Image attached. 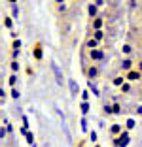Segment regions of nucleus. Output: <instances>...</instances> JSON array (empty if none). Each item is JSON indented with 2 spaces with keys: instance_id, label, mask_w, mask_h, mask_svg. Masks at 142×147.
I'll return each instance as SVG.
<instances>
[{
  "instance_id": "obj_1",
  "label": "nucleus",
  "mask_w": 142,
  "mask_h": 147,
  "mask_svg": "<svg viewBox=\"0 0 142 147\" xmlns=\"http://www.w3.org/2000/svg\"><path fill=\"white\" fill-rule=\"evenodd\" d=\"M129 143H131V138H129V132H127V130H123V132L114 140V145L116 147H127Z\"/></svg>"
},
{
  "instance_id": "obj_2",
  "label": "nucleus",
  "mask_w": 142,
  "mask_h": 147,
  "mask_svg": "<svg viewBox=\"0 0 142 147\" xmlns=\"http://www.w3.org/2000/svg\"><path fill=\"white\" fill-rule=\"evenodd\" d=\"M51 72H53V76H55V83L57 85H65V76H63V72H61L59 64H57L55 61H51Z\"/></svg>"
},
{
  "instance_id": "obj_3",
  "label": "nucleus",
  "mask_w": 142,
  "mask_h": 147,
  "mask_svg": "<svg viewBox=\"0 0 142 147\" xmlns=\"http://www.w3.org/2000/svg\"><path fill=\"white\" fill-rule=\"evenodd\" d=\"M68 91H70V96H72V98H78V94H82L80 85H78L76 79H68Z\"/></svg>"
},
{
  "instance_id": "obj_4",
  "label": "nucleus",
  "mask_w": 142,
  "mask_h": 147,
  "mask_svg": "<svg viewBox=\"0 0 142 147\" xmlns=\"http://www.w3.org/2000/svg\"><path fill=\"white\" fill-rule=\"evenodd\" d=\"M125 78H127V81H140L142 78V72H138V70H129V72L125 74Z\"/></svg>"
},
{
  "instance_id": "obj_5",
  "label": "nucleus",
  "mask_w": 142,
  "mask_h": 147,
  "mask_svg": "<svg viewBox=\"0 0 142 147\" xmlns=\"http://www.w3.org/2000/svg\"><path fill=\"white\" fill-rule=\"evenodd\" d=\"M89 57H91V61H104V51L102 49H89Z\"/></svg>"
},
{
  "instance_id": "obj_6",
  "label": "nucleus",
  "mask_w": 142,
  "mask_h": 147,
  "mask_svg": "<svg viewBox=\"0 0 142 147\" xmlns=\"http://www.w3.org/2000/svg\"><path fill=\"white\" fill-rule=\"evenodd\" d=\"M87 89L93 92V96H100V89H99V85L95 83V79H87Z\"/></svg>"
},
{
  "instance_id": "obj_7",
  "label": "nucleus",
  "mask_w": 142,
  "mask_h": 147,
  "mask_svg": "<svg viewBox=\"0 0 142 147\" xmlns=\"http://www.w3.org/2000/svg\"><path fill=\"white\" fill-rule=\"evenodd\" d=\"M99 72H100V70H99V66H89V68H87L85 70V74H87V78H89V79H97V78H99Z\"/></svg>"
},
{
  "instance_id": "obj_8",
  "label": "nucleus",
  "mask_w": 142,
  "mask_h": 147,
  "mask_svg": "<svg viewBox=\"0 0 142 147\" xmlns=\"http://www.w3.org/2000/svg\"><path fill=\"white\" fill-rule=\"evenodd\" d=\"M121 70H123V72L133 70V61H131V59H123V61H121Z\"/></svg>"
},
{
  "instance_id": "obj_9",
  "label": "nucleus",
  "mask_w": 142,
  "mask_h": 147,
  "mask_svg": "<svg viewBox=\"0 0 142 147\" xmlns=\"http://www.w3.org/2000/svg\"><path fill=\"white\" fill-rule=\"evenodd\" d=\"M87 13H89V17H97V13H99V6L97 4H89L87 6Z\"/></svg>"
},
{
  "instance_id": "obj_10",
  "label": "nucleus",
  "mask_w": 142,
  "mask_h": 147,
  "mask_svg": "<svg viewBox=\"0 0 142 147\" xmlns=\"http://www.w3.org/2000/svg\"><path fill=\"white\" fill-rule=\"evenodd\" d=\"M80 109H82V115H87V113H89V100H82V102H80Z\"/></svg>"
},
{
  "instance_id": "obj_11",
  "label": "nucleus",
  "mask_w": 142,
  "mask_h": 147,
  "mask_svg": "<svg viewBox=\"0 0 142 147\" xmlns=\"http://www.w3.org/2000/svg\"><path fill=\"white\" fill-rule=\"evenodd\" d=\"M121 132H123V125H112V126H110V134L119 136Z\"/></svg>"
},
{
  "instance_id": "obj_12",
  "label": "nucleus",
  "mask_w": 142,
  "mask_h": 147,
  "mask_svg": "<svg viewBox=\"0 0 142 147\" xmlns=\"http://www.w3.org/2000/svg\"><path fill=\"white\" fill-rule=\"evenodd\" d=\"M61 126H63V132H65V136H66V142L72 143V134H70V130H68V126H66V123H61Z\"/></svg>"
},
{
  "instance_id": "obj_13",
  "label": "nucleus",
  "mask_w": 142,
  "mask_h": 147,
  "mask_svg": "<svg viewBox=\"0 0 142 147\" xmlns=\"http://www.w3.org/2000/svg\"><path fill=\"white\" fill-rule=\"evenodd\" d=\"M80 128H82V132H89V123H87L85 115L82 117V121H80Z\"/></svg>"
},
{
  "instance_id": "obj_14",
  "label": "nucleus",
  "mask_w": 142,
  "mask_h": 147,
  "mask_svg": "<svg viewBox=\"0 0 142 147\" xmlns=\"http://www.w3.org/2000/svg\"><path fill=\"white\" fill-rule=\"evenodd\" d=\"M134 126H137V121H134L133 117H129V119L125 121V128H127V130H133Z\"/></svg>"
},
{
  "instance_id": "obj_15",
  "label": "nucleus",
  "mask_w": 142,
  "mask_h": 147,
  "mask_svg": "<svg viewBox=\"0 0 142 147\" xmlns=\"http://www.w3.org/2000/svg\"><path fill=\"white\" fill-rule=\"evenodd\" d=\"M131 91H133V89H131V81H125L123 85H121V92H125V94H129Z\"/></svg>"
},
{
  "instance_id": "obj_16",
  "label": "nucleus",
  "mask_w": 142,
  "mask_h": 147,
  "mask_svg": "<svg viewBox=\"0 0 142 147\" xmlns=\"http://www.w3.org/2000/svg\"><path fill=\"white\" fill-rule=\"evenodd\" d=\"M93 28H95V30H100V28H102V19L95 17V21H93Z\"/></svg>"
},
{
  "instance_id": "obj_17",
  "label": "nucleus",
  "mask_w": 142,
  "mask_h": 147,
  "mask_svg": "<svg viewBox=\"0 0 142 147\" xmlns=\"http://www.w3.org/2000/svg\"><path fill=\"white\" fill-rule=\"evenodd\" d=\"M87 47H89V49H97V47H99V40L91 38L89 42H87Z\"/></svg>"
},
{
  "instance_id": "obj_18",
  "label": "nucleus",
  "mask_w": 142,
  "mask_h": 147,
  "mask_svg": "<svg viewBox=\"0 0 142 147\" xmlns=\"http://www.w3.org/2000/svg\"><path fill=\"white\" fill-rule=\"evenodd\" d=\"M121 53H123V55H131V53H133V47H131L129 43H123V47H121Z\"/></svg>"
},
{
  "instance_id": "obj_19",
  "label": "nucleus",
  "mask_w": 142,
  "mask_h": 147,
  "mask_svg": "<svg viewBox=\"0 0 142 147\" xmlns=\"http://www.w3.org/2000/svg\"><path fill=\"white\" fill-rule=\"evenodd\" d=\"M125 81H127V78H121V76H119V78H114V85H116V87H121Z\"/></svg>"
},
{
  "instance_id": "obj_20",
  "label": "nucleus",
  "mask_w": 142,
  "mask_h": 147,
  "mask_svg": "<svg viewBox=\"0 0 142 147\" xmlns=\"http://www.w3.org/2000/svg\"><path fill=\"white\" fill-rule=\"evenodd\" d=\"M8 83H10V87H15V83H17V76H15V72L8 78Z\"/></svg>"
},
{
  "instance_id": "obj_21",
  "label": "nucleus",
  "mask_w": 142,
  "mask_h": 147,
  "mask_svg": "<svg viewBox=\"0 0 142 147\" xmlns=\"http://www.w3.org/2000/svg\"><path fill=\"white\" fill-rule=\"evenodd\" d=\"M27 142H29V145H34V134L32 132H27Z\"/></svg>"
},
{
  "instance_id": "obj_22",
  "label": "nucleus",
  "mask_w": 142,
  "mask_h": 147,
  "mask_svg": "<svg viewBox=\"0 0 142 147\" xmlns=\"http://www.w3.org/2000/svg\"><path fill=\"white\" fill-rule=\"evenodd\" d=\"M10 66H12V72H19V68H21V64H19L17 61H12V64H10Z\"/></svg>"
},
{
  "instance_id": "obj_23",
  "label": "nucleus",
  "mask_w": 142,
  "mask_h": 147,
  "mask_svg": "<svg viewBox=\"0 0 142 147\" xmlns=\"http://www.w3.org/2000/svg\"><path fill=\"white\" fill-rule=\"evenodd\" d=\"M93 38H95V40H99V42H100V40H102V38H104V32H102V30H95V34H93Z\"/></svg>"
},
{
  "instance_id": "obj_24",
  "label": "nucleus",
  "mask_w": 142,
  "mask_h": 147,
  "mask_svg": "<svg viewBox=\"0 0 142 147\" xmlns=\"http://www.w3.org/2000/svg\"><path fill=\"white\" fill-rule=\"evenodd\" d=\"M4 25H6V28H13V17H6Z\"/></svg>"
},
{
  "instance_id": "obj_25",
  "label": "nucleus",
  "mask_w": 142,
  "mask_h": 147,
  "mask_svg": "<svg viewBox=\"0 0 142 147\" xmlns=\"http://www.w3.org/2000/svg\"><path fill=\"white\" fill-rule=\"evenodd\" d=\"M19 96H21V92H19L17 89H15V87H12V98H13V100H17Z\"/></svg>"
},
{
  "instance_id": "obj_26",
  "label": "nucleus",
  "mask_w": 142,
  "mask_h": 147,
  "mask_svg": "<svg viewBox=\"0 0 142 147\" xmlns=\"http://www.w3.org/2000/svg\"><path fill=\"white\" fill-rule=\"evenodd\" d=\"M80 96H82V100H89L91 91H89V89H85V91H82V94H80Z\"/></svg>"
},
{
  "instance_id": "obj_27",
  "label": "nucleus",
  "mask_w": 142,
  "mask_h": 147,
  "mask_svg": "<svg viewBox=\"0 0 142 147\" xmlns=\"http://www.w3.org/2000/svg\"><path fill=\"white\" fill-rule=\"evenodd\" d=\"M12 15H13V17H15V19L19 17V8H17V6H15V4H12Z\"/></svg>"
},
{
  "instance_id": "obj_28",
  "label": "nucleus",
  "mask_w": 142,
  "mask_h": 147,
  "mask_svg": "<svg viewBox=\"0 0 142 147\" xmlns=\"http://www.w3.org/2000/svg\"><path fill=\"white\" fill-rule=\"evenodd\" d=\"M89 140H91V142H97V140H99V134H97V132H95V130H91V132H89Z\"/></svg>"
},
{
  "instance_id": "obj_29",
  "label": "nucleus",
  "mask_w": 142,
  "mask_h": 147,
  "mask_svg": "<svg viewBox=\"0 0 142 147\" xmlns=\"http://www.w3.org/2000/svg\"><path fill=\"white\" fill-rule=\"evenodd\" d=\"M104 113H106V115H114V108H112V106H104Z\"/></svg>"
},
{
  "instance_id": "obj_30",
  "label": "nucleus",
  "mask_w": 142,
  "mask_h": 147,
  "mask_svg": "<svg viewBox=\"0 0 142 147\" xmlns=\"http://www.w3.org/2000/svg\"><path fill=\"white\" fill-rule=\"evenodd\" d=\"M42 55H44V53H42V47H36V49H34V57L40 61V59H42Z\"/></svg>"
},
{
  "instance_id": "obj_31",
  "label": "nucleus",
  "mask_w": 142,
  "mask_h": 147,
  "mask_svg": "<svg viewBox=\"0 0 142 147\" xmlns=\"http://www.w3.org/2000/svg\"><path fill=\"white\" fill-rule=\"evenodd\" d=\"M112 108H114V115H119V113H121V108H119V104H114Z\"/></svg>"
},
{
  "instance_id": "obj_32",
  "label": "nucleus",
  "mask_w": 142,
  "mask_h": 147,
  "mask_svg": "<svg viewBox=\"0 0 142 147\" xmlns=\"http://www.w3.org/2000/svg\"><path fill=\"white\" fill-rule=\"evenodd\" d=\"M6 134H8V128H2V126H0V140H4Z\"/></svg>"
},
{
  "instance_id": "obj_33",
  "label": "nucleus",
  "mask_w": 142,
  "mask_h": 147,
  "mask_svg": "<svg viewBox=\"0 0 142 147\" xmlns=\"http://www.w3.org/2000/svg\"><path fill=\"white\" fill-rule=\"evenodd\" d=\"M19 53H21V49H13V53H12V57H13V61H17V57H19Z\"/></svg>"
},
{
  "instance_id": "obj_34",
  "label": "nucleus",
  "mask_w": 142,
  "mask_h": 147,
  "mask_svg": "<svg viewBox=\"0 0 142 147\" xmlns=\"http://www.w3.org/2000/svg\"><path fill=\"white\" fill-rule=\"evenodd\" d=\"M13 49H21V40H15L13 42Z\"/></svg>"
},
{
  "instance_id": "obj_35",
  "label": "nucleus",
  "mask_w": 142,
  "mask_h": 147,
  "mask_svg": "<svg viewBox=\"0 0 142 147\" xmlns=\"http://www.w3.org/2000/svg\"><path fill=\"white\" fill-rule=\"evenodd\" d=\"M93 4H97L100 8V6H104V0H93Z\"/></svg>"
},
{
  "instance_id": "obj_36",
  "label": "nucleus",
  "mask_w": 142,
  "mask_h": 147,
  "mask_svg": "<svg viewBox=\"0 0 142 147\" xmlns=\"http://www.w3.org/2000/svg\"><path fill=\"white\" fill-rule=\"evenodd\" d=\"M6 128H8V132H10V134H12V132H13V126L10 125V123H6Z\"/></svg>"
},
{
  "instance_id": "obj_37",
  "label": "nucleus",
  "mask_w": 142,
  "mask_h": 147,
  "mask_svg": "<svg viewBox=\"0 0 142 147\" xmlns=\"http://www.w3.org/2000/svg\"><path fill=\"white\" fill-rule=\"evenodd\" d=\"M134 111H137L138 115H142V106H137V109H134Z\"/></svg>"
},
{
  "instance_id": "obj_38",
  "label": "nucleus",
  "mask_w": 142,
  "mask_h": 147,
  "mask_svg": "<svg viewBox=\"0 0 142 147\" xmlns=\"http://www.w3.org/2000/svg\"><path fill=\"white\" fill-rule=\"evenodd\" d=\"M4 96H6V92H4V89H0V98L4 100Z\"/></svg>"
},
{
  "instance_id": "obj_39",
  "label": "nucleus",
  "mask_w": 142,
  "mask_h": 147,
  "mask_svg": "<svg viewBox=\"0 0 142 147\" xmlns=\"http://www.w3.org/2000/svg\"><path fill=\"white\" fill-rule=\"evenodd\" d=\"M138 72H142V61L138 62Z\"/></svg>"
},
{
  "instance_id": "obj_40",
  "label": "nucleus",
  "mask_w": 142,
  "mask_h": 147,
  "mask_svg": "<svg viewBox=\"0 0 142 147\" xmlns=\"http://www.w3.org/2000/svg\"><path fill=\"white\" fill-rule=\"evenodd\" d=\"M57 4H65V0H55Z\"/></svg>"
},
{
  "instance_id": "obj_41",
  "label": "nucleus",
  "mask_w": 142,
  "mask_h": 147,
  "mask_svg": "<svg viewBox=\"0 0 142 147\" xmlns=\"http://www.w3.org/2000/svg\"><path fill=\"white\" fill-rule=\"evenodd\" d=\"M95 147H100V145H95Z\"/></svg>"
}]
</instances>
